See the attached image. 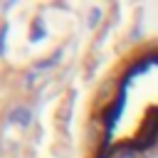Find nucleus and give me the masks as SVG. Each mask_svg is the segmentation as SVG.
<instances>
[{"label": "nucleus", "instance_id": "1", "mask_svg": "<svg viewBox=\"0 0 158 158\" xmlns=\"http://www.w3.org/2000/svg\"><path fill=\"white\" fill-rule=\"evenodd\" d=\"M30 118H32V114H30V109H27V106H22V104H17V106L10 111V116H7V121L20 123V126H27V123H30Z\"/></svg>", "mask_w": 158, "mask_h": 158}]
</instances>
